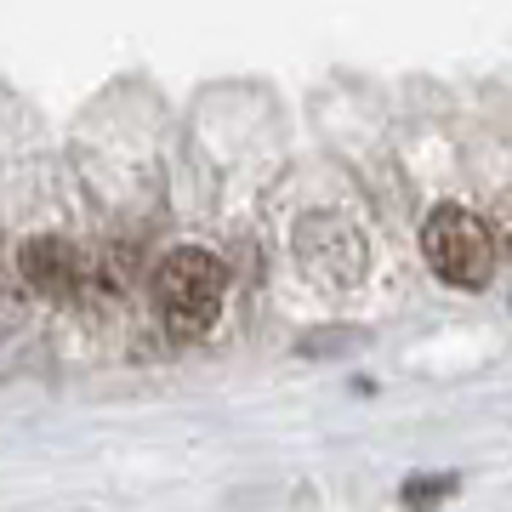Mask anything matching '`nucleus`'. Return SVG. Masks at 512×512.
Here are the masks:
<instances>
[{
    "instance_id": "1",
    "label": "nucleus",
    "mask_w": 512,
    "mask_h": 512,
    "mask_svg": "<svg viewBox=\"0 0 512 512\" xmlns=\"http://www.w3.org/2000/svg\"><path fill=\"white\" fill-rule=\"evenodd\" d=\"M222 296H228V274H222V262L211 251H183L160 256V268H154V313L165 319V330H205L211 319L222 313Z\"/></svg>"
},
{
    "instance_id": "2",
    "label": "nucleus",
    "mask_w": 512,
    "mask_h": 512,
    "mask_svg": "<svg viewBox=\"0 0 512 512\" xmlns=\"http://www.w3.org/2000/svg\"><path fill=\"white\" fill-rule=\"evenodd\" d=\"M421 256L427 268L456 285V291H484L495 274V239H490V222H478L473 211L461 205H439L433 217L421 222Z\"/></svg>"
},
{
    "instance_id": "3",
    "label": "nucleus",
    "mask_w": 512,
    "mask_h": 512,
    "mask_svg": "<svg viewBox=\"0 0 512 512\" xmlns=\"http://www.w3.org/2000/svg\"><path fill=\"white\" fill-rule=\"evenodd\" d=\"M296 256H302V268L313 279H325V285H353V279H365V239L353 234L342 217H308L296 228Z\"/></svg>"
},
{
    "instance_id": "4",
    "label": "nucleus",
    "mask_w": 512,
    "mask_h": 512,
    "mask_svg": "<svg viewBox=\"0 0 512 512\" xmlns=\"http://www.w3.org/2000/svg\"><path fill=\"white\" fill-rule=\"evenodd\" d=\"M18 274L40 296H80L86 291V251L63 234H40L18 251Z\"/></svg>"
},
{
    "instance_id": "5",
    "label": "nucleus",
    "mask_w": 512,
    "mask_h": 512,
    "mask_svg": "<svg viewBox=\"0 0 512 512\" xmlns=\"http://www.w3.org/2000/svg\"><path fill=\"white\" fill-rule=\"evenodd\" d=\"M456 490H461V478H456V473H416V478H404V484H399V507L433 512V507H444V501H450Z\"/></svg>"
}]
</instances>
